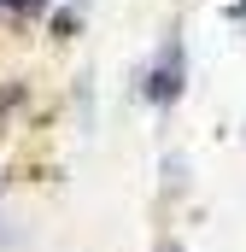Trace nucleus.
Wrapping results in <instances>:
<instances>
[{
    "mask_svg": "<svg viewBox=\"0 0 246 252\" xmlns=\"http://www.w3.org/2000/svg\"><path fill=\"white\" fill-rule=\"evenodd\" d=\"M176 88H182V53H176V47H164V59H158L153 82H147V100L170 106V100H176Z\"/></svg>",
    "mask_w": 246,
    "mask_h": 252,
    "instance_id": "obj_1",
    "label": "nucleus"
}]
</instances>
